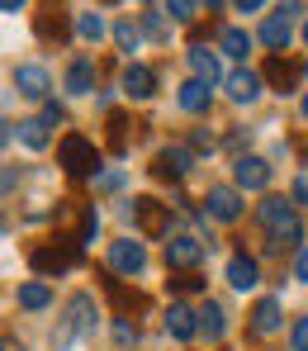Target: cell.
I'll list each match as a JSON object with an SVG mask.
<instances>
[{
	"label": "cell",
	"instance_id": "16",
	"mask_svg": "<svg viewBox=\"0 0 308 351\" xmlns=\"http://www.w3.org/2000/svg\"><path fill=\"white\" fill-rule=\"evenodd\" d=\"M152 86H157V76H152L142 62H128V71H123V90H128L133 100H147V95H152Z\"/></svg>",
	"mask_w": 308,
	"mask_h": 351
},
{
	"label": "cell",
	"instance_id": "25",
	"mask_svg": "<svg viewBox=\"0 0 308 351\" xmlns=\"http://www.w3.org/2000/svg\"><path fill=\"white\" fill-rule=\"evenodd\" d=\"M19 138H24V147L43 152V147H48V123H43V119H24V123H19Z\"/></svg>",
	"mask_w": 308,
	"mask_h": 351
},
{
	"label": "cell",
	"instance_id": "36",
	"mask_svg": "<svg viewBox=\"0 0 308 351\" xmlns=\"http://www.w3.org/2000/svg\"><path fill=\"white\" fill-rule=\"evenodd\" d=\"M294 276L308 280V247H299V256H294Z\"/></svg>",
	"mask_w": 308,
	"mask_h": 351
},
{
	"label": "cell",
	"instance_id": "22",
	"mask_svg": "<svg viewBox=\"0 0 308 351\" xmlns=\"http://www.w3.org/2000/svg\"><path fill=\"white\" fill-rule=\"evenodd\" d=\"M185 171H190V152L185 147H166L157 157V176H185Z\"/></svg>",
	"mask_w": 308,
	"mask_h": 351
},
{
	"label": "cell",
	"instance_id": "12",
	"mask_svg": "<svg viewBox=\"0 0 308 351\" xmlns=\"http://www.w3.org/2000/svg\"><path fill=\"white\" fill-rule=\"evenodd\" d=\"M209 95H214V90H209V81L190 76V81L181 86V95H176V100H181L185 114H204V110H209Z\"/></svg>",
	"mask_w": 308,
	"mask_h": 351
},
{
	"label": "cell",
	"instance_id": "27",
	"mask_svg": "<svg viewBox=\"0 0 308 351\" xmlns=\"http://www.w3.org/2000/svg\"><path fill=\"white\" fill-rule=\"evenodd\" d=\"M223 53H228V58H238V62H242L246 53H251V38H246L242 29H223Z\"/></svg>",
	"mask_w": 308,
	"mask_h": 351
},
{
	"label": "cell",
	"instance_id": "15",
	"mask_svg": "<svg viewBox=\"0 0 308 351\" xmlns=\"http://www.w3.org/2000/svg\"><path fill=\"white\" fill-rule=\"evenodd\" d=\"M190 71H194L199 81H209V86H214V81L223 76V66H218V53H209L204 43H194V48H190Z\"/></svg>",
	"mask_w": 308,
	"mask_h": 351
},
{
	"label": "cell",
	"instance_id": "38",
	"mask_svg": "<svg viewBox=\"0 0 308 351\" xmlns=\"http://www.w3.org/2000/svg\"><path fill=\"white\" fill-rule=\"evenodd\" d=\"M176 290H204V280H199V276H190V271H185L181 280H176Z\"/></svg>",
	"mask_w": 308,
	"mask_h": 351
},
{
	"label": "cell",
	"instance_id": "20",
	"mask_svg": "<svg viewBox=\"0 0 308 351\" xmlns=\"http://www.w3.org/2000/svg\"><path fill=\"white\" fill-rule=\"evenodd\" d=\"M251 328H256L261 337L280 332V299H261V304L251 308Z\"/></svg>",
	"mask_w": 308,
	"mask_h": 351
},
{
	"label": "cell",
	"instance_id": "35",
	"mask_svg": "<svg viewBox=\"0 0 308 351\" xmlns=\"http://www.w3.org/2000/svg\"><path fill=\"white\" fill-rule=\"evenodd\" d=\"M194 152H214V133L199 128V133H194Z\"/></svg>",
	"mask_w": 308,
	"mask_h": 351
},
{
	"label": "cell",
	"instance_id": "10",
	"mask_svg": "<svg viewBox=\"0 0 308 351\" xmlns=\"http://www.w3.org/2000/svg\"><path fill=\"white\" fill-rule=\"evenodd\" d=\"M166 332H171L176 342H190V337L199 332V313H194L190 304H171V313H166Z\"/></svg>",
	"mask_w": 308,
	"mask_h": 351
},
{
	"label": "cell",
	"instance_id": "45",
	"mask_svg": "<svg viewBox=\"0 0 308 351\" xmlns=\"http://www.w3.org/2000/svg\"><path fill=\"white\" fill-rule=\"evenodd\" d=\"M304 43H308V24H304Z\"/></svg>",
	"mask_w": 308,
	"mask_h": 351
},
{
	"label": "cell",
	"instance_id": "13",
	"mask_svg": "<svg viewBox=\"0 0 308 351\" xmlns=\"http://www.w3.org/2000/svg\"><path fill=\"white\" fill-rule=\"evenodd\" d=\"M290 38H294V24H290L285 14H270V19L261 24V43H266V48L285 53V48H290Z\"/></svg>",
	"mask_w": 308,
	"mask_h": 351
},
{
	"label": "cell",
	"instance_id": "24",
	"mask_svg": "<svg viewBox=\"0 0 308 351\" xmlns=\"http://www.w3.org/2000/svg\"><path fill=\"white\" fill-rule=\"evenodd\" d=\"M48 304H53V290H48L43 280L19 285V308H48Z\"/></svg>",
	"mask_w": 308,
	"mask_h": 351
},
{
	"label": "cell",
	"instance_id": "26",
	"mask_svg": "<svg viewBox=\"0 0 308 351\" xmlns=\"http://www.w3.org/2000/svg\"><path fill=\"white\" fill-rule=\"evenodd\" d=\"M114 43H119L123 53H138V43H142V29H138L133 19H119V24H114Z\"/></svg>",
	"mask_w": 308,
	"mask_h": 351
},
{
	"label": "cell",
	"instance_id": "39",
	"mask_svg": "<svg viewBox=\"0 0 308 351\" xmlns=\"http://www.w3.org/2000/svg\"><path fill=\"white\" fill-rule=\"evenodd\" d=\"M147 34H157V38H166V24H162L157 14H147Z\"/></svg>",
	"mask_w": 308,
	"mask_h": 351
},
{
	"label": "cell",
	"instance_id": "42",
	"mask_svg": "<svg viewBox=\"0 0 308 351\" xmlns=\"http://www.w3.org/2000/svg\"><path fill=\"white\" fill-rule=\"evenodd\" d=\"M0 10H5V14H19V10H24V0H0Z\"/></svg>",
	"mask_w": 308,
	"mask_h": 351
},
{
	"label": "cell",
	"instance_id": "30",
	"mask_svg": "<svg viewBox=\"0 0 308 351\" xmlns=\"http://www.w3.org/2000/svg\"><path fill=\"white\" fill-rule=\"evenodd\" d=\"M95 233H100V214H95V209H86V219H81V237H76V242L86 247V242H95Z\"/></svg>",
	"mask_w": 308,
	"mask_h": 351
},
{
	"label": "cell",
	"instance_id": "11",
	"mask_svg": "<svg viewBox=\"0 0 308 351\" xmlns=\"http://www.w3.org/2000/svg\"><path fill=\"white\" fill-rule=\"evenodd\" d=\"M266 76H270V81L280 86V95H285V90H294V86L304 81V62H285V58H270V62H266Z\"/></svg>",
	"mask_w": 308,
	"mask_h": 351
},
{
	"label": "cell",
	"instance_id": "28",
	"mask_svg": "<svg viewBox=\"0 0 308 351\" xmlns=\"http://www.w3.org/2000/svg\"><path fill=\"white\" fill-rule=\"evenodd\" d=\"M76 34H81L86 43H100V38H105V19L90 10V14H81V19H76Z\"/></svg>",
	"mask_w": 308,
	"mask_h": 351
},
{
	"label": "cell",
	"instance_id": "19",
	"mask_svg": "<svg viewBox=\"0 0 308 351\" xmlns=\"http://www.w3.org/2000/svg\"><path fill=\"white\" fill-rule=\"evenodd\" d=\"M71 266V247L62 242V247H38L34 252V271L38 276H48V271H66Z\"/></svg>",
	"mask_w": 308,
	"mask_h": 351
},
{
	"label": "cell",
	"instance_id": "21",
	"mask_svg": "<svg viewBox=\"0 0 308 351\" xmlns=\"http://www.w3.org/2000/svg\"><path fill=\"white\" fill-rule=\"evenodd\" d=\"M38 34L43 38H66V19H62V5H43V14H38Z\"/></svg>",
	"mask_w": 308,
	"mask_h": 351
},
{
	"label": "cell",
	"instance_id": "2",
	"mask_svg": "<svg viewBox=\"0 0 308 351\" xmlns=\"http://www.w3.org/2000/svg\"><path fill=\"white\" fill-rule=\"evenodd\" d=\"M57 157H62V167H66L71 176L100 171V152H95V143H90V138H81V133H66V138H62Z\"/></svg>",
	"mask_w": 308,
	"mask_h": 351
},
{
	"label": "cell",
	"instance_id": "41",
	"mask_svg": "<svg viewBox=\"0 0 308 351\" xmlns=\"http://www.w3.org/2000/svg\"><path fill=\"white\" fill-rule=\"evenodd\" d=\"M233 5H238V10H242V14H251V10H261V5H266V0H233Z\"/></svg>",
	"mask_w": 308,
	"mask_h": 351
},
{
	"label": "cell",
	"instance_id": "3",
	"mask_svg": "<svg viewBox=\"0 0 308 351\" xmlns=\"http://www.w3.org/2000/svg\"><path fill=\"white\" fill-rule=\"evenodd\" d=\"M95 332V299L90 294H76L66 304V328L57 332V347H71L76 337H90Z\"/></svg>",
	"mask_w": 308,
	"mask_h": 351
},
{
	"label": "cell",
	"instance_id": "14",
	"mask_svg": "<svg viewBox=\"0 0 308 351\" xmlns=\"http://www.w3.org/2000/svg\"><path fill=\"white\" fill-rule=\"evenodd\" d=\"M228 95H233L238 105H251V100L261 95V76H256V71H246V66H238V71L228 76Z\"/></svg>",
	"mask_w": 308,
	"mask_h": 351
},
{
	"label": "cell",
	"instance_id": "29",
	"mask_svg": "<svg viewBox=\"0 0 308 351\" xmlns=\"http://www.w3.org/2000/svg\"><path fill=\"white\" fill-rule=\"evenodd\" d=\"M166 10H171V19H181V24H190V19L199 14V0H166Z\"/></svg>",
	"mask_w": 308,
	"mask_h": 351
},
{
	"label": "cell",
	"instance_id": "37",
	"mask_svg": "<svg viewBox=\"0 0 308 351\" xmlns=\"http://www.w3.org/2000/svg\"><path fill=\"white\" fill-rule=\"evenodd\" d=\"M43 123H48V128H53V123H62V105H57V100H48V110H43Z\"/></svg>",
	"mask_w": 308,
	"mask_h": 351
},
{
	"label": "cell",
	"instance_id": "9",
	"mask_svg": "<svg viewBox=\"0 0 308 351\" xmlns=\"http://www.w3.org/2000/svg\"><path fill=\"white\" fill-rule=\"evenodd\" d=\"M233 176H238L242 190H266V185H270V162H261V157H238Z\"/></svg>",
	"mask_w": 308,
	"mask_h": 351
},
{
	"label": "cell",
	"instance_id": "6",
	"mask_svg": "<svg viewBox=\"0 0 308 351\" xmlns=\"http://www.w3.org/2000/svg\"><path fill=\"white\" fill-rule=\"evenodd\" d=\"M110 261H114V271H119V276H142L147 252H142V242L123 237V242H114V247H110Z\"/></svg>",
	"mask_w": 308,
	"mask_h": 351
},
{
	"label": "cell",
	"instance_id": "1",
	"mask_svg": "<svg viewBox=\"0 0 308 351\" xmlns=\"http://www.w3.org/2000/svg\"><path fill=\"white\" fill-rule=\"evenodd\" d=\"M256 219H261V228L270 233V242H266V252H275L285 237L290 242H299V204L294 199H280V195H270V199H261V209H256Z\"/></svg>",
	"mask_w": 308,
	"mask_h": 351
},
{
	"label": "cell",
	"instance_id": "18",
	"mask_svg": "<svg viewBox=\"0 0 308 351\" xmlns=\"http://www.w3.org/2000/svg\"><path fill=\"white\" fill-rule=\"evenodd\" d=\"M66 90H76V95H90L95 90V62L90 58H76L66 66Z\"/></svg>",
	"mask_w": 308,
	"mask_h": 351
},
{
	"label": "cell",
	"instance_id": "33",
	"mask_svg": "<svg viewBox=\"0 0 308 351\" xmlns=\"http://www.w3.org/2000/svg\"><path fill=\"white\" fill-rule=\"evenodd\" d=\"M114 342H119V347H133V342H138V328H133V323H119V328H114Z\"/></svg>",
	"mask_w": 308,
	"mask_h": 351
},
{
	"label": "cell",
	"instance_id": "23",
	"mask_svg": "<svg viewBox=\"0 0 308 351\" xmlns=\"http://www.w3.org/2000/svg\"><path fill=\"white\" fill-rule=\"evenodd\" d=\"M223 328H228V323H223V308H218V304H204V308H199V332H204L209 342H218Z\"/></svg>",
	"mask_w": 308,
	"mask_h": 351
},
{
	"label": "cell",
	"instance_id": "7",
	"mask_svg": "<svg viewBox=\"0 0 308 351\" xmlns=\"http://www.w3.org/2000/svg\"><path fill=\"white\" fill-rule=\"evenodd\" d=\"M14 86H19V95H29V100H43V95L53 90V76H48L43 66L24 62V66H14Z\"/></svg>",
	"mask_w": 308,
	"mask_h": 351
},
{
	"label": "cell",
	"instance_id": "34",
	"mask_svg": "<svg viewBox=\"0 0 308 351\" xmlns=\"http://www.w3.org/2000/svg\"><path fill=\"white\" fill-rule=\"evenodd\" d=\"M294 204H308V171L294 176Z\"/></svg>",
	"mask_w": 308,
	"mask_h": 351
},
{
	"label": "cell",
	"instance_id": "44",
	"mask_svg": "<svg viewBox=\"0 0 308 351\" xmlns=\"http://www.w3.org/2000/svg\"><path fill=\"white\" fill-rule=\"evenodd\" d=\"M304 119H308V95H304Z\"/></svg>",
	"mask_w": 308,
	"mask_h": 351
},
{
	"label": "cell",
	"instance_id": "31",
	"mask_svg": "<svg viewBox=\"0 0 308 351\" xmlns=\"http://www.w3.org/2000/svg\"><path fill=\"white\" fill-rule=\"evenodd\" d=\"M123 128H128V123H123V114H110V143H114V152L123 147Z\"/></svg>",
	"mask_w": 308,
	"mask_h": 351
},
{
	"label": "cell",
	"instance_id": "4",
	"mask_svg": "<svg viewBox=\"0 0 308 351\" xmlns=\"http://www.w3.org/2000/svg\"><path fill=\"white\" fill-rule=\"evenodd\" d=\"M166 261H171L176 271H194V266L204 261V242H199V237H190V233L171 237V242H166Z\"/></svg>",
	"mask_w": 308,
	"mask_h": 351
},
{
	"label": "cell",
	"instance_id": "17",
	"mask_svg": "<svg viewBox=\"0 0 308 351\" xmlns=\"http://www.w3.org/2000/svg\"><path fill=\"white\" fill-rule=\"evenodd\" d=\"M228 285L256 290V285H261V266H256L251 256H233V261H228Z\"/></svg>",
	"mask_w": 308,
	"mask_h": 351
},
{
	"label": "cell",
	"instance_id": "32",
	"mask_svg": "<svg viewBox=\"0 0 308 351\" xmlns=\"http://www.w3.org/2000/svg\"><path fill=\"white\" fill-rule=\"evenodd\" d=\"M290 342H294V351H308V318H299V323H294Z\"/></svg>",
	"mask_w": 308,
	"mask_h": 351
},
{
	"label": "cell",
	"instance_id": "5",
	"mask_svg": "<svg viewBox=\"0 0 308 351\" xmlns=\"http://www.w3.org/2000/svg\"><path fill=\"white\" fill-rule=\"evenodd\" d=\"M204 204H209V219H218V223H233V219L242 214V195H238L233 185H214Z\"/></svg>",
	"mask_w": 308,
	"mask_h": 351
},
{
	"label": "cell",
	"instance_id": "8",
	"mask_svg": "<svg viewBox=\"0 0 308 351\" xmlns=\"http://www.w3.org/2000/svg\"><path fill=\"white\" fill-rule=\"evenodd\" d=\"M133 219H138V228H142L147 237H166L171 233V223H166V214H162L157 199H133Z\"/></svg>",
	"mask_w": 308,
	"mask_h": 351
},
{
	"label": "cell",
	"instance_id": "43",
	"mask_svg": "<svg viewBox=\"0 0 308 351\" xmlns=\"http://www.w3.org/2000/svg\"><path fill=\"white\" fill-rule=\"evenodd\" d=\"M204 5H209V10H218V5H223V0H204Z\"/></svg>",
	"mask_w": 308,
	"mask_h": 351
},
{
	"label": "cell",
	"instance_id": "40",
	"mask_svg": "<svg viewBox=\"0 0 308 351\" xmlns=\"http://www.w3.org/2000/svg\"><path fill=\"white\" fill-rule=\"evenodd\" d=\"M280 14H285V19H294V14H299V0H280Z\"/></svg>",
	"mask_w": 308,
	"mask_h": 351
}]
</instances>
